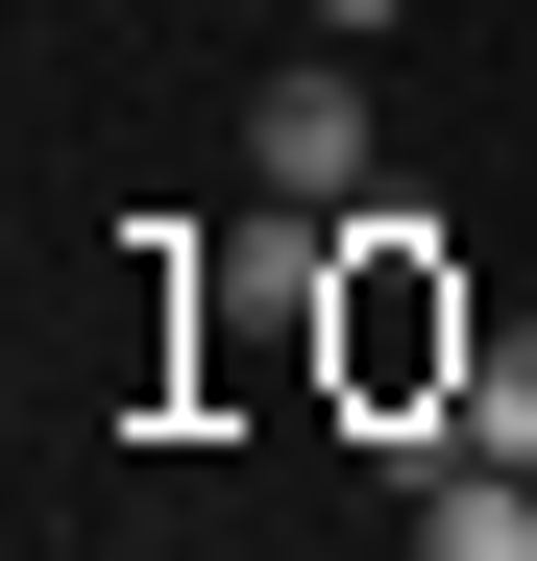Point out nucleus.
I'll return each instance as SVG.
<instances>
[{"label": "nucleus", "instance_id": "obj_5", "mask_svg": "<svg viewBox=\"0 0 537 561\" xmlns=\"http://www.w3.org/2000/svg\"><path fill=\"white\" fill-rule=\"evenodd\" d=\"M294 25H318V49H367V25H415V0H294Z\"/></svg>", "mask_w": 537, "mask_h": 561}, {"label": "nucleus", "instance_id": "obj_2", "mask_svg": "<svg viewBox=\"0 0 537 561\" xmlns=\"http://www.w3.org/2000/svg\"><path fill=\"white\" fill-rule=\"evenodd\" d=\"M244 196H294V220H367V73L342 49H294L244 99Z\"/></svg>", "mask_w": 537, "mask_h": 561}, {"label": "nucleus", "instance_id": "obj_1", "mask_svg": "<svg viewBox=\"0 0 537 561\" xmlns=\"http://www.w3.org/2000/svg\"><path fill=\"white\" fill-rule=\"evenodd\" d=\"M465 366H489V342H465L439 220H391V196H367V220H342V391H367V415H415V391H465Z\"/></svg>", "mask_w": 537, "mask_h": 561}, {"label": "nucleus", "instance_id": "obj_3", "mask_svg": "<svg viewBox=\"0 0 537 561\" xmlns=\"http://www.w3.org/2000/svg\"><path fill=\"white\" fill-rule=\"evenodd\" d=\"M415 561H537V489L465 463V489H415Z\"/></svg>", "mask_w": 537, "mask_h": 561}, {"label": "nucleus", "instance_id": "obj_4", "mask_svg": "<svg viewBox=\"0 0 537 561\" xmlns=\"http://www.w3.org/2000/svg\"><path fill=\"white\" fill-rule=\"evenodd\" d=\"M439 415H465L489 463H537V366H465V391H439Z\"/></svg>", "mask_w": 537, "mask_h": 561}]
</instances>
